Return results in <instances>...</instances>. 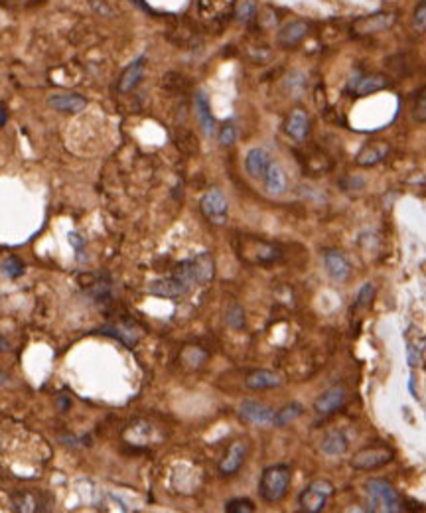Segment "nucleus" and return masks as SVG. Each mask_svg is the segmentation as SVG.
Segmentation results:
<instances>
[{
    "instance_id": "cd10ccee",
    "label": "nucleus",
    "mask_w": 426,
    "mask_h": 513,
    "mask_svg": "<svg viewBox=\"0 0 426 513\" xmlns=\"http://www.w3.org/2000/svg\"><path fill=\"white\" fill-rule=\"evenodd\" d=\"M0 271H2V275L8 277V279H18V277L24 275L26 266H24V263H22L18 257H6V259L2 261V264H0Z\"/></svg>"
},
{
    "instance_id": "ddd939ff",
    "label": "nucleus",
    "mask_w": 426,
    "mask_h": 513,
    "mask_svg": "<svg viewBox=\"0 0 426 513\" xmlns=\"http://www.w3.org/2000/svg\"><path fill=\"white\" fill-rule=\"evenodd\" d=\"M47 105L54 109V111H59V113H70V115H75V113H81L85 107H87V99L79 93H54L47 97Z\"/></svg>"
},
{
    "instance_id": "b1692460",
    "label": "nucleus",
    "mask_w": 426,
    "mask_h": 513,
    "mask_svg": "<svg viewBox=\"0 0 426 513\" xmlns=\"http://www.w3.org/2000/svg\"><path fill=\"white\" fill-rule=\"evenodd\" d=\"M282 379L280 375H277L275 371H268V369H255L251 371L245 379V385L249 389H255V391H263V389H275L279 387Z\"/></svg>"
},
{
    "instance_id": "7ed1b4c3",
    "label": "nucleus",
    "mask_w": 426,
    "mask_h": 513,
    "mask_svg": "<svg viewBox=\"0 0 426 513\" xmlns=\"http://www.w3.org/2000/svg\"><path fill=\"white\" fill-rule=\"evenodd\" d=\"M365 494L369 503L373 505L371 512L397 513L403 512V501L398 498L397 490L381 478H371L365 482Z\"/></svg>"
},
{
    "instance_id": "393cba45",
    "label": "nucleus",
    "mask_w": 426,
    "mask_h": 513,
    "mask_svg": "<svg viewBox=\"0 0 426 513\" xmlns=\"http://www.w3.org/2000/svg\"><path fill=\"white\" fill-rule=\"evenodd\" d=\"M263 180H265V190L268 191L270 196H280V193H284V191H286V186H288L286 174H284V170L280 168V164H277V162H270V166L266 168Z\"/></svg>"
},
{
    "instance_id": "39448f33",
    "label": "nucleus",
    "mask_w": 426,
    "mask_h": 513,
    "mask_svg": "<svg viewBox=\"0 0 426 513\" xmlns=\"http://www.w3.org/2000/svg\"><path fill=\"white\" fill-rule=\"evenodd\" d=\"M395 458V450L389 448V446H368V448H361L359 452H355L353 458H350V466L353 470H361V472H369V470H377L393 462Z\"/></svg>"
},
{
    "instance_id": "9d476101",
    "label": "nucleus",
    "mask_w": 426,
    "mask_h": 513,
    "mask_svg": "<svg viewBox=\"0 0 426 513\" xmlns=\"http://www.w3.org/2000/svg\"><path fill=\"white\" fill-rule=\"evenodd\" d=\"M387 87H389V79L377 74H355L348 83V91L353 93L355 97H368Z\"/></svg>"
},
{
    "instance_id": "6e6552de",
    "label": "nucleus",
    "mask_w": 426,
    "mask_h": 513,
    "mask_svg": "<svg viewBox=\"0 0 426 513\" xmlns=\"http://www.w3.org/2000/svg\"><path fill=\"white\" fill-rule=\"evenodd\" d=\"M395 20H397V14H393V12H375V14L359 16L352 22V30L357 36H368V34L389 30L395 24Z\"/></svg>"
},
{
    "instance_id": "412c9836",
    "label": "nucleus",
    "mask_w": 426,
    "mask_h": 513,
    "mask_svg": "<svg viewBox=\"0 0 426 513\" xmlns=\"http://www.w3.org/2000/svg\"><path fill=\"white\" fill-rule=\"evenodd\" d=\"M345 450H348V437L338 428L328 430L323 435V439L320 440V452L323 456L334 458V456H341Z\"/></svg>"
},
{
    "instance_id": "1a4fd4ad",
    "label": "nucleus",
    "mask_w": 426,
    "mask_h": 513,
    "mask_svg": "<svg viewBox=\"0 0 426 513\" xmlns=\"http://www.w3.org/2000/svg\"><path fill=\"white\" fill-rule=\"evenodd\" d=\"M247 454H249V448L243 440H235L227 446L225 454L220 460L217 464V472L221 476H233L239 470L243 468L245 460H247Z\"/></svg>"
},
{
    "instance_id": "423d86ee",
    "label": "nucleus",
    "mask_w": 426,
    "mask_h": 513,
    "mask_svg": "<svg viewBox=\"0 0 426 513\" xmlns=\"http://www.w3.org/2000/svg\"><path fill=\"white\" fill-rule=\"evenodd\" d=\"M200 209L211 225H225L229 220V204L223 191L217 188L207 190L200 200Z\"/></svg>"
},
{
    "instance_id": "bb28decb",
    "label": "nucleus",
    "mask_w": 426,
    "mask_h": 513,
    "mask_svg": "<svg viewBox=\"0 0 426 513\" xmlns=\"http://www.w3.org/2000/svg\"><path fill=\"white\" fill-rule=\"evenodd\" d=\"M225 322L233 330H243L245 328V310L241 304L231 302L227 310H225Z\"/></svg>"
},
{
    "instance_id": "f257e3e1",
    "label": "nucleus",
    "mask_w": 426,
    "mask_h": 513,
    "mask_svg": "<svg viewBox=\"0 0 426 513\" xmlns=\"http://www.w3.org/2000/svg\"><path fill=\"white\" fill-rule=\"evenodd\" d=\"M292 480V470L288 464L266 466L259 478V496L266 503H279L288 494Z\"/></svg>"
},
{
    "instance_id": "7c9ffc66",
    "label": "nucleus",
    "mask_w": 426,
    "mask_h": 513,
    "mask_svg": "<svg viewBox=\"0 0 426 513\" xmlns=\"http://www.w3.org/2000/svg\"><path fill=\"white\" fill-rule=\"evenodd\" d=\"M373 298H375V286H373L371 282H368V284H363V286L359 289V293L355 296V308H359V310L368 308Z\"/></svg>"
},
{
    "instance_id": "f704fd0d",
    "label": "nucleus",
    "mask_w": 426,
    "mask_h": 513,
    "mask_svg": "<svg viewBox=\"0 0 426 513\" xmlns=\"http://www.w3.org/2000/svg\"><path fill=\"white\" fill-rule=\"evenodd\" d=\"M6 123H8V111H6V107L0 103V129H2Z\"/></svg>"
},
{
    "instance_id": "473e14b6",
    "label": "nucleus",
    "mask_w": 426,
    "mask_h": 513,
    "mask_svg": "<svg viewBox=\"0 0 426 513\" xmlns=\"http://www.w3.org/2000/svg\"><path fill=\"white\" fill-rule=\"evenodd\" d=\"M220 143L223 147H231L237 140V127L233 123H225L220 129Z\"/></svg>"
},
{
    "instance_id": "72a5a7b5",
    "label": "nucleus",
    "mask_w": 426,
    "mask_h": 513,
    "mask_svg": "<svg viewBox=\"0 0 426 513\" xmlns=\"http://www.w3.org/2000/svg\"><path fill=\"white\" fill-rule=\"evenodd\" d=\"M412 28L416 32H425L426 30V0L420 2L414 10V16H412Z\"/></svg>"
},
{
    "instance_id": "4be33fe9",
    "label": "nucleus",
    "mask_w": 426,
    "mask_h": 513,
    "mask_svg": "<svg viewBox=\"0 0 426 513\" xmlns=\"http://www.w3.org/2000/svg\"><path fill=\"white\" fill-rule=\"evenodd\" d=\"M195 113H198V121L202 125V131L206 132L207 136H213L215 129H217V123H215V117L209 109V101H207V95L204 91L195 93Z\"/></svg>"
},
{
    "instance_id": "f03ea898",
    "label": "nucleus",
    "mask_w": 426,
    "mask_h": 513,
    "mask_svg": "<svg viewBox=\"0 0 426 513\" xmlns=\"http://www.w3.org/2000/svg\"><path fill=\"white\" fill-rule=\"evenodd\" d=\"M213 273H215V263H213L211 253H207V251L206 253H198L190 259L178 263L176 271H174V275L180 277L184 282H188L190 286L206 284V282L213 279Z\"/></svg>"
},
{
    "instance_id": "a211bd4d",
    "label": "nucleus",
    "mask_w": 426,
    "mask_h": 513,
    "mask_svg": "<svg viewBox=\"0 0 426 513\" xmlns=\"http://www.w3.org/2000/svg\"><path fill=\"white\" fill-rule=\"evenodd\" d=\"M270 162L273 160H270V154H268L266 148H251L249 152H247V156H245V172L251 178L259 180V178L265 176L266 168L270 166Z\"/></svg>"
},
{
    "instance_id": "0eeeda50",
    "label": "nucleus",
    "mask_w": 426,
    "mask_h": 513,
    "mask_svg": "<svg viewBox=\"0 0 426 513\" xmlns=\"http://www.w3.org/2000/svg\"><path fill=\"white\" fill-rule=\"evenodd\" d=\"M275 412L277 410L259 401H243L237 409V415L243 423L255 426H275Z\"/></svg>"
},
{
    "instance_id": "4468645a",
    "label": "nucleus",
    "mask_w": 426,
    "mask_h": 513,
    "mask_svg": "<svg viewBox=\"0 0 426 513\" xmlns=\"http://www.w3.org/2000/svg\"><path fill=\"white\" fill-rule=\"evenodd\" d=\"M145 70H147V58L145 56H138L136 59H133L118 77V85L117 89L120 93H131L145 77Z\"/></svg>"
},
{
    "instance_id": "dca6fc26",
    "label": "nucleus",
    "mask_w": 426,
    "mask_h": 513,
    "mask_svg": "<svg viewBox=\"0 0 426 513\" xmlns=\"http://www.w3.org/2000/svg\"><path fill=\"white\" fill-rule=\"evenodd\" d=\"M233 8H235V0H198V12L209 22L225 20L227 16H231Z\"/></svg>"
},
{
    "instance_id": "20e7f679",
    "label": "nucleus",
    "mask_w": 426,
    "mask_h": 513,
    "mask_svg": "<svg viewBox=\"0 0 426 513\" xmlns=\"http://www.w3.org/2000/svg\"><path fill=\"white\" fill-rule=\"evenodd\" d=\"M334 496V484L328 480H314L310 482L298 496V510L304 513L323 512L328 499Z\"/></svg>"
},
{
    "instance_id": "aec40b11",
    "label": "nucleus",
    "mask_w": 426,
    "mask_h": 513,
    "mask_svg": "<svg viewBox=\"0 0 426 513\" xmlns=\"http://www.w3.org/2000/svg\"><path fill=\"white\" fill-rule=\"evenodd\" d=\"M12 507L16 512H44V510H47L44 496L38 492H30V490H22L12 496Z\"/></svg>"
},
{
    "instance_id": "5701e85b",
    "label": "nucleus",
    "mask_w": 426,
    "mask_h": 513,
    "mask_svg": "<svg viewBox=\"0 0 426 513\" xmlns=\"http://www.w3.org/2000/svg\"><path fill=\"white\" fill-rule=\"evenodd\" d=\"M389 154V145L385 143H369L355 154V164L357 166H375Z\"/></svg>"
},
{
    "instance_id": "c85d7f7f",
    "label": "nucleus",
    "mask_w": 426,
    "mask_h": 513,
    "mask_svg": "<svg viewBox=\"0 0 426 513\" xmlns=\"http://www.w3.org/2000/svg\"><path fill=\"white\" fill-rule=\"evenodd\" d=\"M225 512L227 513H253L255 512V503L249 498H235L229 499L225 503Z\"/></svg>"
},
{
    "instance_id": "c756f323",
    "label": "nucleus",
    "mask_w": 426,
    "mask_h": 513,
    "mask_svg": "<svg viewBox=\"0 0 426 513\" xmlns=\"http://www.w3.org/2000/svg\"><path fill=\"white\" fill-rule=\"evenodd\" d=\"M412 117L418 123H426V87H423L412 103Z\"/></svg>"
},
{
    "instance_id": "2eb2a0df",
    "label": "nucleus",
    "mask_w": 426,
    "mask_h": 513,
    "mask_svg": "<svg viewBox=\"0 0 426 513\" xmlns=\"http://www.w3.org/2000/svg\"><path fill=\"white\" fill-rule=\"evenodd\" d=\"M323 266L334 280H348L352 275V263L339 251H323Z\"/></svg>"
},
{
    "instance_id": "2f4dec72",
    "label": "nucleus",
    "mask_w": 426,
    "mask_h": 513,
    "mask_svg": "<svg viewBox=\"0 0 426 513\" xmlns=\"http://www.w3.org/2000/svg\"><path fill=\"white\" fill-rule=\"evenodd\" d=\"M257 14V4H255V0H243L241 4H239V8H237V18L241 20V22H249L253 20Z\"/></svg>"
},
{
    "instance_id": "6ab92c4d",
    "label": "nucleus",
    "mask_w": 426,
    "mask_h": 513,
    "mask_svg": "<svg viewBox=\"0 0 426 513\" xmlns=\"http://www.w3.org/2000/svg\"><path fill=\"white\" fill-rule=\"evenodd\" d=\"M308 34V24L302 22V20H292V22H286L280 32L277 34V42L282 48H294L296 44H300L304 40V36Z\"/></svg>"
},
{
    "instance_id": "a878e982",
    "label": "nucleus",
    "mask_w": 426,
    "mask_h": 513,
    "mask_svg": "<svg viewBox=\"0 0 426 513\" xmlns=\"http://www.w3.org/2000/svg\"><path fill=\"white\" fill-rule=\"evenodd\" d=\"M302 412H304L302 403H296V401L286 403L284 407H280V409L275 412V426H286L288 423L296 421Z\"/></svg>"
},
{
    "instance_id": "f8f14e48",
    "label": "nucleus",
    "mask_w": 426,
    "mask_h": 513,
    "mask_svg": "<svg viewBox=\"0 0 426 513\" xmlns=\"http://www.w3.org/2000/svg\"><path fill=\"white\" fill-rule=\"evenodd\" d=\"M188 291H190V284L184 282L176 275L152 280L148 284V293L154 294V296H160V298H180V296L188 294Z\"/></svg>"
},
{
    "instance_id": "9b49d317",
    "label": "nucleus",
    "mask_w": 426,
    "mask_h": 513,
    "mask_svg": "<svg viewBox=\"0 0 426 513\" xmlns=\"http://www.w3.org/2000/svg\"><path fill=\"white\" fill-rule=\"evenodd\" d=\"M348 401V389L341 387V385H336V387H330L326 389L322 395H318V399L314 401V410L318 415H334L336 410H339Z\"/></svg>"
},
{
    "instance_id": "f3484780",
    "label": "nucleus",
    "mask_w": 426,
    "mask_h": 513,
    "mask_svg": "<svg viewBox=\"0 0 426 513\" xmlns=\"http://www.w3.org/2000/svg\"><path fill=\"white\" fill-rule=\"evenodd\" d=\"M284 131H286V134H288L292 140L302 143L310 132L308 113H306L304 109H300V107L292 109L288 118H286V123H284Z\"/></svg>"
}]
</instances>
